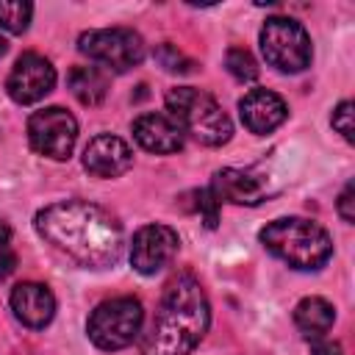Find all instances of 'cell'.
Returning a JSON list of instances; mask_svg holds the SVG:
<instances>
[{
    "instance_id": "cell-1",
    "label": "cell",
    "mask_w": 355,
    "mask_h": 355,
    "mask_svg": "<svg viewBox=\"0 0 355 355\" xmlns=\"http://www.w3.org/2000/svg\"><path fill=\"white\" fill-rule=\"evenodd\" d=\"M33 225L44 241L80 266L105 269L122 258V225L103 205L86 200L53 202L36 214Z\"/></svg>"
},
{
    "instance_id": "cell-2",
    "label": "cell",
    "mask_w": 355,
    "mask_h": 355,
    "mask_svg": "<svg viewBox=\"0 0 355 355\" xmlns=\"http://www.w3.org/2000/svg\"><path fill=\"white\" fill-rule=\"evenodd\" d=\"M211 305L200 280L189 272L175 275L161 297L158 313L141 338V355H189L208 333Z\"/></svg>"
},
{
    "instance_id": "cell-3",
    "label": "cell",
    "mask_w": 355,
    "mask_h": 355,
    "mask_svg": "<svg viewBox=\"0 0 355 355\" xmlns=\"http://www.w3.org/2000/svg\"><path fill=\"white\" fill-rule=\"evenodd\" d=\"M261 244L291 269H319L333 255L327 230L302 216H283L261 230Z\"/></svg>"
},
{
    "instance_id": "cell-4",
    "label": "cell",
    "mask_w": 355,
    "mask_h": 355,
    "mask_svg": "<svg viewBox=\"0 0 355 355\" xmlns=\"http://www.w3.org/2000/svg\"><path fill=\"white\" fill-rule=\"evenodd\" d=\"M164 100L166 114L180 125L183 136L189 133L205 147H219L230 141L233 122L208 92H200L194 86H172Z\"/></svg>"
},
{
    "instance_id": "cell-5",
    "label": "cell",
    "mask_w": 355,
    "mask_h": 355,
    "mask_svg": "<svg viewBox=\"0 0 355 355\" xmlns=\"http://www.w3.org/2000/svg\"><path fill=\"white\" fill-rule=\"evenodd\" d=\"M141 322H144V311L136 297H114L92 311L86 322V333L92 344L100 349H122L139 338Z\"/></svg>"
},
{
    "instance_id": "cell-6",
    "label": "cell",
    "mask_w": 355,
    "mask_h": 355,
    "mask_svg": "<svg viewBox=\"0 0 355 355\" xmlns=\"http://www.w3.org/2000/svg\"><path fill=\"white\" fill-rule=\"evenodd\" d=\"M261 53L269 67L280 72H302L311 67L313 47L308 31L288 17H269L261 28Z\"/></svg>"
},
{
    "instance_id": "cell-7",
    "label": "cell",
    "mask_w": 355,
    "mask_h": 355,
    "mask_svg": "<svg viewBox=\"0 0 355 355\" xmlns=\"http://www.w3.org/2000/svg\"><path fill=\"white\" fill-rule=\"evenodd\" d=\"M78 50L114 72H128L144 61V39L130 28L86 31L78 36Z\"/></svg>"
},
{
    "instance_id": "cell-8",
    "label": "cell",
    "mask_w": 355,
    "mask_h": 355,
    "mask_svg": "<svg viewBox=\"0 0 355 355\" xmlns=\"http://www.w3.org/2000/svg\"><path fill=\"white\" fill-rule=\"evenodd\" d=\"M75 139H78V122L61 105L42 108L28 119V141L44 158H53V161L69 158Z\"/></svg>"
},
{
    "instance_id": "cell-9",
    "label": "cell",
    "mask_w": 355,
    "mask_h": 355,
    "mask_svg": "<svg viewBox=\"0 0 355 355\" xmlns=\"http://www.w3.org/2000/svg\"><path fill=\"white\" fill-rule=\"evenodd\" d=\"M178 244L180 239L169 225H158V222L144 225L136 230L130 241V263L139 275H155L172 263Z\"/></svg>"
},
{
    "instance_id": "cell-10",
    "label": "cell",
    "mask_w": 355,
    "mask_h": 355,
    "mask_svg": "<svg viewBox=\"0 0 355 355\" xmlns=\"http://www.w3.org/2000/svg\"><path fill=\"white\" fill-rule=\"evenodd\" d=\"M55 86V69L53 64L39 53H22L6 80V92L14 103L31 105L39 103L44 94H50Z\"/></svg>"
},
{
    "instance_id": "cell-11",
    "label": "cell",
    "mask_w": 355,
    "mask_h": 355,
    "mask_svg": "<svg viewBox=\"0 0 355 355\" xmlns=\"http://www.w3.org/2000/svg\"><path fill=\"white\" fill-rule=\"evenodd\" d=\"M208 189L216 202L233 205H258L272 194L269 178L255 169H219Z\"/></svg>"
},
{
    "instance_id": "cell-12",
    "label": "cell",
    "mask_w": 355,
    "mask_h": 355,
    "mask_svg": "<svg viewBox=\"0 0 355 355\" xmlns=\"http://www.w3.org/2000/svg\"><path fill=\"white\" fill-rule=\"evenodd\" d=\"M239 114L250 133L266 136L277 125H283V119L288 116V108L280 94H275L269 89H252L239 100Z\"/></svg>"
},
{
    "instance_id": "cell-13",
    "label": "cell",
    "mask_w": 355,
    "mask_h": 355,
    "mask_svg": "<svg viewBox=\"0 0 355 355\" xmlns=\"http://www.w3.org/2000/svg\"><path fill=\"white\" fill-rule=\"evenodd\" d=\"M130 164H133V153L128 141L111 133L94 136L83 150V166L97 178H119L130 169Z\"/></svg>"
},
{
    "instance_id": "cell-14",
    "label": "cell",
    "mask_w": 355,
    "mask_h": 355,
    "mask_svg": "<svg viewBox=\"0 0 355 355\" xmlns=\"http://www.w3.org/2000/svg\"><path fill=\"white\" fill-rule=\"evenodd\" d=\"M8 302H11L14 316L31 330L47 327L55 316V297L42 283H17L11 288Z\"/></svg>"
},
{
    "instance_id": "cell-15",
    "label": "cell",
    "mask_w": 355,
    "mask_h": 355,
    "mask_svg": "<svg viewBox=\"0 0 355 355\" xmlns=\"http://www.w3.org/2000/svg\"><path fill=\"white\" fill-rule=\"evenodd\" d=\"M133 139L144 150L158 153V155H169V153H178L183 147V130L166 111L136 116L133 119Z\"/></svg>"
},
{
    "instance_id": "cell-16",
    "label": "cell",
    "mask_w": 355,
    "mask_h": 355,
    "mask_svg": "<svg viewBox=\"0 0 355 355\" xmlns=\"http://www.w3.org/2000/svg\"><path fill=\"white\" fill-rule=\"evenodd\" d=\"M336 322V308L324 297H305L294 308V324L305 338H322Z\"/></svg>"
},
{
    "instance_id": "cell-17",
    "label": "cell",
    "mask_w": 355,
    "mask_h": 355,
    "mask_svg": "<svg viewBox=\"0 0 355 355\" xmlns=\"http://www.w3.org/2000/svg\"><path fill=\"white\" fill-rule=\"evenodd\" d=\"M67 86L80 105H100L108 94V75L97 67H72Z\"/></svg>"
},
{
    "instance_id": "cell-18",
    "label": "cell",
    "mask_w": 355,
    "mask_h": 355,
    "mask_svg": "<svg viewBox=\"0 0 355 355\" xmlns=\"http://www.w3.org/2000/svg\"><path fill=\"white\" fill-rule=\"evenodd\" d=\"M31 14H33L31 3L0 0V28H6L11 33H25L28 25H31Z\"/></svg>"
},
{
    "instance_id": "cell-19",
    "label": "cell",
    "mask_w": 355,
    "mask_h": 355,
    "mask_svg": "<svg viewBox=\"0 0 355 355\" xmlns=\"http://www.w3.org/2000/svg\"><path fill=\"white\" fill-rule=\"evenodd\" d=\"M225 67H227V72L236 78V80H255L258 78V61L252 58V53L250 50H244V47H230L227 53H225Z\"/></svg>"
},
{
    "instance_id": "cell-20",
    "label": "cell",
    "mask_w": 355,
    "mask_h": 355,
    "mask_svg": "<svg viewBox=\"0 0 355 355\" xmlns=\"http://www.w3.org/2000/svg\"><path fill=\"white\" fill-rule=\"evenodd\" d=\"M153 55H155V61H158L166 72H189V69H191V61H189L175 44H161Z\"/></svg>"
},
{
    "instance_id": "cell-21",
    "label": "cell",
    "mask_w": 355,
    "mask_h": 355,
    "mask_svg": "<svg viewBox=\"0 0 355 355\" xmlns=\"http://www.w3.org/2000/svg\"><path fill=\"white\" fill-rule=\"evenodd\" d=\"M17 266V252H14V239H11V227L0 219V280L8 277Z\"/></svg>"
},
{
    "instance_id": "cell-22",
    "label": "cell",
    "mask_w": 355,
    "mask_h": 355,
    "mask_svg": "<svg viewBox=\"0 0 355 355\" xmlns=\"http://www.w3.org/2000/svg\"><path fill=\"white\" fill-rule=\"evenodd\" d=\"M191 197H194V211H200L202 214V219H205V227H216V208H219V202H216V197L211 194V189H200V191H191Z\"/></svg>"
},
{
    "instance_id": "cell-23",
    "label": "cell",
    "mask_w": 355,
    "mask_h": 355,
    "mask_svg": "<svg viewBox=\"0 0 355 355\" xmlns=\"http://www.w3.org/2000/svg\"><path fill=\"white\" fill-rule=\"evenodd\" d=\"M352 103L349 100H344V103H338V108L333 111V128L344 136V141H355V128H352Z\"/></svg>"
},
{
    "instance_id": "cell-24",
    "label": "cell",
    "mask_w": 355,
    "mask_h": 355,
    "mask_svg": "<svg viewBox=\"0 0 355 355\" xmlns=\"http://www.w3.org/2000/svg\"><path fill=\"white\" fill-rule=\"evenodd\" d=\"M352 205H355V186L347 183L344 191L338 194V202H336V208H338V214H341L344 222H355V208Z\"/></svg>"
},
{
    "instance_id": "cell-25",
    "label": "cell",
    "mask_w": 355,
    "mask_h": 355,
    "mask_svg": "<svg viewBox=\"0 0 355 355\" xmlns=\"http://www.w3.org/2000/svg\"><path fill=\"white\" fill-rule=\"evenodd\" d=\"M311 355H344V352L330 338H311Z\"/></svg>"
},
{
    "instance_id": "cell-26",
    "label": "cell",
    "mask_w": 355,
    "mask_h": 355,
    "mask_svg": "<svg viewBox=\"0 0 355 355\" xmlns=\"http://www.w3.org/2000/svg\"><path fill=\"white\" fill-rule=\"evenodd\" d=\"M3 53H6V39L0 36V55H3Z\"/></svg>"
}]
</instances>
